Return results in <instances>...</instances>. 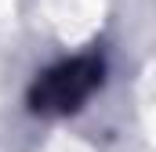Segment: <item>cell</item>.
<instances>
[{
    "label": "cell",
    "instance_id": "cell-1",
    "mask_svg": "<svg viewBox=\"0 0 156 152\" xmlns=\"http://www.w3.org/2000/svg\"><path fill=\"white\" fill-rule=\"evenodd\" d=\"M98 76H102V65L91 62V58L66 62V65L51 69V73L40 80V87H37V105H40V109H55V112L76 109L80 102L98 87Z\"/></svg>",
    "mask_w": 156,
    "mask_h": 152
}]
</instances>
